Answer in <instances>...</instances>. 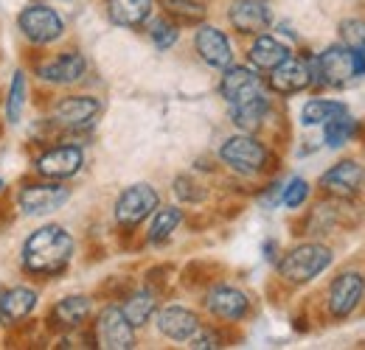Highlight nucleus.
<instances>
[{
  "instance_id": "2",
  "label": "nucleus",
  "mask_w": 365,
  "mask_h": 350,
  "mask_svg": "<svg viewBox=\"0 0 365 350\" xmlns=\"http://www.w3.org/2000/svg\"><path fill=\"white\" fill-rule=\"evenodd\" d=\"M315 85L318 88H349L351 82L365 76V53H357L343 43L323 48L318 56H312Z\"/></svg>"
},
{
  "instance_id": "19",
  "label": "nucleus",
  "mask_w": 365,
  "mask_h": 350,
  "mask_svg": "<svg viewBox=\"0 0 365 350\" xmlns=\"http://www.w3.org/2000/svg\"><path fill=\"white\" fill-rule=\"evenodd\" d=\"M155 325H158V331L166 339H172V342H188L202 322H200L197 311H191V308L163 306L155 311Z\"/></svg>"
},
{
  "instance_id": "18",
  "label": "nucleus",
  "mask_w": 365,
  "mask_h": 350,
  "mask_svg": "<svg viewBox=\"0 0 365 350\" xmlns=\"http://www.w3.org/2000/svg\"><path fill=\"white\" fill-rule=\"evenodd\" d=\"M85 73H88V59L79 51H62L59 56L48 59L37 68V76L48 85H56V88L76 85L85 79Z\"/></svg>"
},
{
  "instance_id": "37",
  "label": "nucleus",
  "mask_w": 365,
  "mask_h": 350,
  "mask_svg": "<svg viewBox=\"0 0 365 350\" xmlns=\"http://www.w3.org/2000/svg\"><path fill=\"white\" fill-rule=\"evenodd\" d=\"M9 211H11V205H9V202H6V196L0 193V227L11 221V213H9Z\"/></svg>"
},
{
  "instance_id": "4",
  "label": "nucleus",
  "mask_w": 365,
  "mask_h": 350,
  "mask_svg": "<svg viewBox=\"0 0 365 350\" xmlns=\"http://www.w3.org/2000/svg\"><path fill=\"white\" fill-rule=\"evenodd\" d=\"M220 160L225 166H230L236 174L253 176L267 171V166L273 163V154L256 134L239 132V134H230L228 140L220 146Z\"/></svg>"
},
{
  "instance_id": "29",
  "label": "nucleus",
  "mask_w": 365,
  "mask_h": 350,
  "mask_svg": "<svg viewBox=\"0 0 365 350\" xmlns=\"http://www.w3.org/2000/svg\"><path fill=\"white\" fill-rule=\"evenodd\" d=\"M160 9L166 11V17H172L178 26L180 23H194L200 26L208 14L205 0H160Z\"/></svg>"
},
{
  "instance_id": "8",
  "label": "nucleus",
  "mask_w": 365,
  "mask_h": 350,
  "mask_svg": "<svg viewBox=\"0 0 365 350\" xmlns=\"http://www.w3.org/2000/svg\"><path fill=\"white\" fill-rule=\"evenodd\" d=\"M17 28L23 31V37L34 45H51L65 34V20L56 9H51L48 3H29L20 14H17Z\"/></svg>"
},
{
  "instance_id": "21",
  "label": "nucleus",
  "mask_w": 365,
  "mask_h": 350,
  "mask_svg": "<svg viewBox=\"0 0 365 350\" xmlns=\"http://www.w3.org/2000/svg\"><path fill=\"white\" fill-rule=\"evenodd\" d=\"M91 311H93L91 297H85V295H68V297H62L56 306L51 308L48 322L56 331H76V328H82L88 322Z\"/></svg>"
},
{
  "instance_id": "14",
  "label": "nucleus",
  "mask_w": 365,
  "mask_h": 350,
  "mask_svg": "<svg viewBox=\"0 0 365 350\" xmlns=\"http://www.w3.org/2000/svg\"><path fill=\"white\" fill-rule=\"evenodd\" d=\"M250 295L230 283H217L205 295V311L220 322H242L250 314Z\"/></svg>"
},
{
  "instance_id": "32",
  "label": "nucleus",
  "mask_w": 365,
  "mask_h": 350,
  "mask_svg": "<svg viewBox=\"0 0 365 350\" xmlns=\"http://www.w3.org/2000/svg\"><path fill=\"white\" fill-rule=\"evenodd\" d=\"M309 193H312V185H309L304 176H289V179L281 185V205L289 208V211H298V208L307 205Z\"/></svg>"
},
{
  "instance_id": "38",
  "label": "nucleus",
  "mask_w": 365,
  "mask_h": 350,
  "mask_svg": "<svg viewBox=\"0 0 365 350\" xmlns=\"http://www.w3.org/2000/svg\"><path fill=\"white\" fill-rule=\"evenodd\" d=\"M3 188H6V182H3V179H0V193H3Z\"/></svg>"
},
{
  "instance_id": "6",
  "label": "nucleus",
  "mask_w": 365,
  "mask_h": 350,
  "mask_svg": "<svg viewBox=\"0 0 365 350\" xmlns=\"http://www.w3.org/2000/svg\"><path fill=\"white\" fill-rule=\"evenodd\" d=\"M158 208H160L158 191L149 182H135L118 193L113 213H115V224L121 230H135L138 224H143Z\"/></svg>"
},
{
  "instance_id": "11",
  "label": "nucleus",
  "mask_w": 365,
  "mask_h": 350,
  "mask_svg": "<svg viewBox=\"0 0 365 350\" xmlns=\"http://www.w3.org/2000/svg\"><path fill=\"white\" fill-rule=\"evenodd\" d=\"M264 92H267V82L259 76L253 65H228L220 76V95L225 98L228 107L245 104Z\"/></svg>"
},
{
  "instance_id": "15",
  "label": "nucleus",
  "mask_w": 365,
  "mask_h": 350,
  "mask_svg": "<svg viewBox=\"0 0 365 350\" xmlns=\"http://www.w3.org/2000/svg\"><path fill=\"white\" fill-rule=\"evenodd\" d=\"M98 115H101V101L96 95H65L53 104V121L71 132L93 127Z\"/></svg>"
},
{
  "instance_id": "1",
  "label": "nucleus",
  "mask_w": 365,
  "mask_h": 350,
  "mask_svg": "<svg viewBox=\"0 0 365 350\" xmlns=\"http://www.w3.org/2000/svg\"><path fill=\"white\" fill-rule=\"evenodd\" d=\"M73 250H76V241L62 224H46L26 238L20 261H23V269L29 275L53 277V275L68 269V263L73 258Z\"/></svg>"
},
{
  "instance_id": "22",
  "label": "nucleus",
  "mask_w": 365,
  "mask_h": 350,
  "mask_svg": "<svg viewBox=\"0 0 365 350\" xmlns=\"http://www.w3.org/2000/svg\"><path fill=\"white\" fill-rule=\"evenodd\" d=\"M158 0H107V17L118 28H140L152 20Z\"/></svg>"
},
{
  "instance_id": "12",
  "label": "nucleus",
  "mask_w": 365,
  "mask_h": 350,
  "mask_svg": "<svg viewBox=\"0 0 365 350\" xmlns=\"http://www.w3.org/2000/svg\"><path fill=\"white\" fill-rule=\"evenodd\" d=\"M71 199V188H65L56 179L48 182H26L17 193V205L26 216H46L59 211Z\"/></svg>"
},
{
  "instance_id": "33",
  "label": "nucleus",
  "mask_w": 365,
  "mask_h": 350,
  "mask_svg": "<svg viewBox=\"0 0 365 350\" xmlns=\"http://www.w3.org/2000/svg\"><path fill=\"white\" fill-rule=\"evenodd\" d=\"M337 31H340V43L346 45V48H351V51H357V53H365V20L363 17H346V20H340Z\"/></svg>"
},
{
  "instance_id": "27",
  "label": "nucleus",
  "mask_w": 365,
  "mask_h": 350,
  "mask_svg": "<svg viewBox=\"0 0 365 350\" xmlns=\"http://www.w3.org/2000/svg\"><path fill=\"white\" fill-rule=\"evenodd\" d=\"M360 132V121L346 110L340 115H334L329 124H323V143L326 149H343L346 143H351V137Z\"/></svg>"
},
{
  "instance_id": "7",
  "label": "nucleus",
  "mask_w": 365,
  "mask_h": 350,
  "mask_svg": "<svg viewBox=\"0 0 365 350\" xmlns=\"http://www.w3.org/2000/svg\"><path fill=\"white\" fill-rule=\"evenodd\" d=\"M93 342L104 350L135 348V325L127 319L121 306H104L93 322Z\"/></svg>"
},
{
  "instance_id": "36",
  "label": "nucleus",
  "mask_w": 365,
  "mask_h": 350,
  "mask_svg": "<svg viewBox=\"0 0 365 350\" xmlns=\"http://www.w3.org/2000/svg\"><path fill=\"white\" fill-rule=\"evenodd\" d=\"M262 205H267V208H275V205H281V185L278 182H273L264 193H262V199H259Z\"/></svg>"
},
{
  "instance_id": "24",
  "label": "nucleus",
  "mask_w": 365,
  "mask_h": 350,
  "mask_svg": "<svg viewBox=\"0 0 365 350\" xmlns=\"http://www.w3.org/2000/svg\"><path fill=\"white\" fill-rule=\"evenodd\" d=\"M230 112V124L239 132H259L264 127L267 115H270V92L259 95V98H250L245 104H236V107H228Z\"/></svg>"
},
{
  "instance_id": "34",
  "label": "nucleus",
  "mask_w": 365,
  "mask_h": 350,
  "mask_svg": "<svg viewBox=\"0 0 365 350\" xmlns=\"http://www.w3.org/2000/svg\"><path fill=\"white\" fill-rule=\"evenodd\" d=\"M175 196H178L180 202L197 205V202H202V199H205V188H202L194 176L180 174V176H175Z\"/></svg>"
},
{
  "instance_id": "20",
  "label": "nucleus",
  "mask_w": 365,
  "mask_h": 350,
  "mask_svg": "<svg viewBox=\"0 0 365 350\" xmlns=\"http://www.w3.org/2000/svg\"><path fill=\"white\" fill-rule=\"evenodd\" d=\"M37 303H40V295L29 286H14V289L3 292L0 295V325L17 328L20 322H26L31 317Z\"/></svg>"
},
{
  "instance_id": "16",
  "label": "nucleus",
  "mask_w": 365,
  "mask_h": 350,
  "mask_svg": "<svg viewBox=\"0 0 365 350\" xmlns=\"http://www.w3.org/2000/svg\"><path fill=\"white\" fill-rule=\"evenodd\" d=\"M194 51L214 70H225L228 65H233V45H230L228 34L222 28H217V26H208V23L197 26V31H194Z\"/></svg>"
},
{
  "instance_id": "3",
  "label": "nucleus",
  "mask_w": 365,
  "mask_h": 350,
  "mask_svg": "<svg viewBox=\"0 0 365 350\" xmlns=\"http://www.w3.org/2000/svg\"><path fill=\"white\" fill-rule=\"evenodd\" d=\"M334 263V253L323 241H304L284 253V258L275 263L278 277L289 286H307L320 277Z\"/></svg>"
},
{
  "instance_id": "30",
  "label": "nucleus",
  "mask_w": 365,
  "mask_h": 350,
  "mask_svg": "<svg viewBox=\"0 0 365 350\" xmlns=\"http://www.w3.org/2000/svg\"><path fill=\"white\" fill-rule=\"evenodd\" d=\"M26 98H29V79H26L23 70H17L14 79H11L9 95H6V121H9L11 127L20 124L23 110H26Z\"/></svg>"
},
{
  "instance_id": "17",
  "label": "nucleus",
  "mask_w": 365,
  "mask_h": 350,
  "mask_svg": "<svg viewBox=\"0 0 365 350\" xmlns=\"http://www.w3.org/2000/svg\"><path fill=\"white\" fill-rule=\"evenodd\" d=\"M228 20L230 26L245 37L264 34L270 28V23H273L270 0H230Z\"/></svg>"
},
{
  "instance_id": "31",
  "label": "nucleus",
  "mask_w": 365,
  "mask_h": 350,
  "mask_svg": "<svg viewBox=\"0 0 365 350\" xmlns=\"http://www.w3.org/2000/svg\"><path fill=\"white\" fill-rule=\"evenodd\" d=\"M149 40L155 43L158 51H169L180 40V26L172 17H166V14L155 17V20H149Z\"/></svg>"
},
{
  "instance_id": "28",
  "label": "nucleus",
  "mask_w": 365,
  "mask_h": 350,
  "mask_svg": "<svg viewBox=\"0 0 365 350\" xmlns=\"http://www.w3.org/2000/svg\"><path fill=\"white\" fill-rule=\"evenodd\" d=\"M349 107L337 98H309L304 107H301V124L304 127H323L329 124L334 115L346 112Z\"/></svg>"
},
{
  "instance_id": "10",
  "label": "nucleus",
  "mask_w": 365,
  "mask_h": 350,
  "mask_svg": "<svg viewBox=\"0 0 365 350\" xmlns=\"http://www.w3.org/2000/svg\"><path fill=\"white\" fill-rule=\"evenodd\" d=\"M315 85L312 56H295L289 53L281 65H275L267 76V90L275 95H298Z\"/></svg>"
},
{
  "instance_id": "13",
  "label": "nucleus",
  "mask_w": 365,
  "mask_h": 350,
  "mask_svg": "<svg viewBox=\"0 0 365 350\" xmlns=\"http://www.w3.org/2000/svg\"><path fill=\"white\" fill-rule=\"evenodd\" d=\"M82 166H85V149L76 143L51 146L43 154H37V160H34V171L43 179H56V182L76 176L82 171Z\"/></svg>"
},
{
  "instance_id": "35",
  "label": "nucleus",
  "mask_w": 365,
  "mask_h": 350,
  "mask_svg": "<svg viewBox=\"0 0 365 350\" xmlns=\"http://www.w3.org/2000/svg\"><path fill=\"white\" fill-rule=\"evenodd\" d=\"M222 334L220 331H214V328H205V325H200L197 328V334L188 339V348L194 350H214V348H222Z\"/></svg>"
},
{
  "instance_id": "23",
  "label": "nucleus",
  "mask_w": 365,
  "mask_h": 350,
  "mask_svg": "<svg viewBox=\"0 0 365 350\" xmlns=\"http://www.w3.org/2000/svg\"><path fill=\"white\" fill-rule=\"evenodd\" d=\"M289 53H292L289 45H284L278 37H273V34H256L250 48H247L250 65H253L256 70H267V73L273 70L275 65H281Z\"/></svg>"
},
{
  "instance_id": "26",
  "label": "nucleus",
  "mask_w": 365,
  "mask_h": 350,
  "mask_svg": "<svg viewBox=\"0 0 365 350\" xmlns=\"http://www.w3.org/2000/svg\"><path fill=\"white\" fill-rule=\"evenodd\" d=\"M180 224H182L180 208H158V211L152 213V221H149L146 241H149V244H155V247H160V244H166V241L178 233V227H180Z\"/></svg>"
},
{
  "instance_id": "25",
  "label": "nucleus",
  "mask_w": 365,
  "mask_h": 350,
  "mask_svg": "<svg viewBox=\"0 0 365 350\" xmlns=\"http://www.w3.org/2000/svg\"><path fill=\"white\" fill-rule=\"evenodd\" d=\"M121 311L127 314V319H130L135 328H143V325L155 317V311H158V292H155L152 286H143V289L130 292V295L124 297Z\"/></svg>"
},
{
  "instance_id": "5",
  "label": "nucleus",
  "mask_w": 365,
  "mask_h": 350,
  "mask_svg": "<svg viewBox=\"0 0 365 350\" xmlns=\"http://www.w3.org/2000/svg\"><path fill=\"white\" fill-rule=\"evenodd\" d=\"M365 300V272L360 269H343L331 277L326 289V314L331 319H349Z\"/></svg>"
},
{
  "instance_id": "9",
  "label": "nucleus",
  "mask_w": 365,
  "mask_h": 350,
  "mask_svg": "<svg viewBox=\"0 0 365 350\" xmlns=\"http://www.w3.org/2000/svg\"><path fill=\"white\" fill-rule=\"evenodd\" d=\"M320 191L331 199H357L365 193V166L354 157L337 160L318 179Z\"/></svg>"
}]
</instances>
